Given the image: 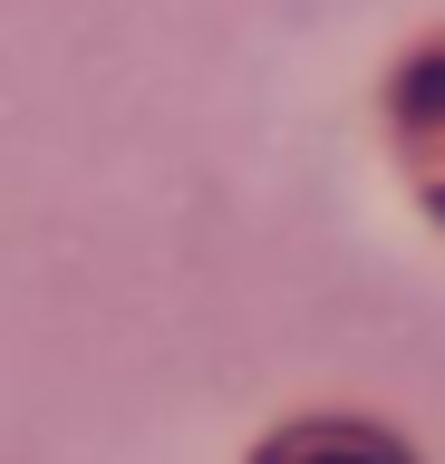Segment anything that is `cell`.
Listing matches in <instances>:
<instances>
[{
	"label": "cell",
	"mask_w": 445,
	"mask_h": 464,
	"mask_svg": "<svg viewBox=\"0 0 445 464\" xmlns=\"http://www.w3.org/2000/svg\"><path fill=\"white\" fill-rule=\"evenodd\" d=\"M262 464H407V445L378 426H349V416H310V426L271 435Z\"/></svg>",
	"instance_id": "1"
}]
</instances>
